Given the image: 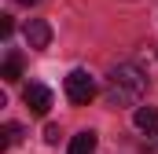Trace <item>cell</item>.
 <instances>
[{
    "mask_svg": "<svg viewBox=\"0 0 158 154\" xmlns=\"http://www.w3.org/2000/svg\"><path fill=\"white\" fill-rule=\"evenodd\" d=\"M147 92V74L136 63H118L110 70V84H107V107H132L140 103Z\"/></svg>",
    "mask_w": 158,
    "mask_h": 154,
    "instance_id": "1",
    "label": "cell"
},
{
    "mask_svg": "<svg viewBox=\"0 0 158 154\" xmlns=\"http://www.w3.org/2000/svg\"><path fill=\"white\" fill-rule=\"evenodd\" d=\"M66 99L77 103V107H88L96 99V77L88 70H70L66 74Z\"/></svg>",
    "mask_w": 158,
    "mask_h": 154,
    "instance_id": "2",
    "label": "cell"
},
{
    "mask_svg": "<svg viewBox=\"0 0 158 154\" xmlns=\"http://www.w3.org/2000/svg\"><path fill=\"white\" fill-rule=\"evenodd\" d=\"M22 33H26V44H30L33 51H44V48L52 44V26H48L44 18H30Z\"/></svg>",
    "mask_w": 158,
    "mask_h": 154,
    "instance_id": "3",
    "label": "cell"
},
{
    "mask_svg": "<svg viewBox=\"0 0 158 154\" xmlns=\"http://www.w3.org/2000/svg\"><path fill=\"white\" fill-rule=\"evenodd\" d=\"M22 103H26L33 114H48V110H52V88H44V84H26Z\"/></svg>",
    "mask_w": 158,
    "mask_h": 154,
    "instance_id": "4",
    "label": "cell"
},
{
    "mask_svg": "<svg viewBox=\"0 0 158 154\" xmlns=\"http://www.w3.org/2000/svg\"><path fill=\"white\" fill-rule=\"evenodd\" d=\"M132 125L140 128V132H158V107H136V114H132Z\"/></svg>",
    "mask_w": 158,
    "mask_h": 154,
    "instance_id": "5",
    "label": "cell"
},
{
    "mask_svg": "<svg viewBox=\"0 0 158 154\" xmlns=\"http://www.w3.org/2000/svg\"><path fill=\"white\" fill-rule=\"evenodd\" d=\"M96 147H99V136H96L92 128H85V132H77V136L70 140V151L66 154H96Z\"/></svg>",
    "mask_w": 158,
    "mask_h": 154,
    "instance_id": "6",
    "label": "cell"
},
{
    "mask_svg": "<svg viewBox=\"0 0 158 154\" xmlns=\"http://www.w3.org/2000/svg\"><path fill=\"white\" fill-rule=\"evenodd\" d=\"M0 77L4 81H19L22 77V55H7L4 66H0Z\"/></svg>",
    "mask_w": 158,
    "mask_h": 154,
    "instance_id": "7",
    "label": "cell"
},
{
    "mask_svg": "<svg viewBox=\"0 0 158 154\" xmlns=\"http://www.w3.org/2000/svg\"><path fill=\"white\" fill-rule=\"evenodd\" d=\"M22 136H26V128H22L19 121H7V125H4V140H0V151H7L11 143H19Z\"/></svg>",
    "mask_w": 158,
    "mask_h": 154,
    "instance_id": "8",
    "label": "cell"
},
{
    "mask_svg": "<svg viewBox=\"0 0 158 154\" xmlns=\"http://www.w3.org/2000/svg\"><path fill=\"white\" fill-rule=\"evenodd\" d=\"M44 140L48 143H59V125H44Z\"/></svg>",
    "mask_w": 158,
    "mask_h": 154,
    "instance_id": "9",
    "label": "cell"
},
{
    "mask_svg": "<svg viewBox=\"0 0 158 154\" xmlns=\"http://www.w3.org/2000/svg\"><path fill=\"white\" fill-rule=\"evenodd\" d=\"M11 30H15V22H11V15H0V33H4V37H7V33H11Z\"/></svg>",
    "mask_w": 158,
    "mask_h": 154,
    "instance_id": "10",
    "label": "cell"
},
{
    "mask_svg": "<svg viewBox=\"0 0 158 154\" xmlns=\"http://www.w3.org/2000/svg\"><path fill=\"white\" fill-rule=\"evenodd\" d=\"M15 4H26V7H30V4H37V0H15Z\"/></svg>",
    "mask_w": 158,
    "mask_h": 154,
    "instance_id": "11",
    "label": "cell"
},
{
    "mask_svg": "<svg viewBox=\"0 0 158 154\" xmlns=\"http://www.w3.org/2000/svg\"><path fill=\"white\" fill-rule=\"evenodd\" d=\"M155 55H158V48H155Z\"/></svg>",
    "mask_w": 158,
    "mask_h": 154,
    "instance_id": "12",
    "label": "cell"
}]
</instances>
